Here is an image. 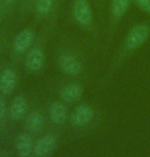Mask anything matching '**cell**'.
Wrapping results in <instances>:
<instances>
[{"instance_id":"9","label":"cell","mask_w":150,"mask_h":157,"mask_svg":"<svg viewBox=\"0 0 150 157\" xmlns=\"http://www.w3.org/2000/svg\"><path fill=\"white\" fill-rule=\"evenodd\" d=\"M28 110L27 100L23 96H17L13 100L10 108V116L11 120L19 121L24 117Z\"/></svg>"},{"instance_id":"18","label":"cell","mask_w":150,"mask_h":157,"mask_svg":"<svg viewBox=\"0 0 150 157\" xmlns=\"http://www.w3.org/2000/svg\"><path fill=\"white\" fill-rule=\"evenodd\" d=\"M5 1H6V2H7V3H10V2H13V1H14V0H5Z\"/></svg>"},{"instance_id":"2","label":"cell","mask_w":150,"mask_h":157,"mask_svg":"<svg viewBox=\"0 0 150 157\" xmlns=\"http://www.w3.org/2000/svg\"><path fill=\"white\" fill-rule=\"evenodd\" d=\"M73 16L76 22L82 26H87L92 23L93 11L87 0H75L73 5Z\"/></svg>"},{"instance_id":"6","label":"cell","mask_w":150,"mask_h":157,"mask_svg":"<svg viewBox=\"0 0 150 157\" xmlns=\"http://www.w3.org/2000/svg\"><path fill=\"white\" fill-rule=\"evenodd\" d=\"M57 139L54 135H45L41 137L34 145L33 152L37 157H42L51 153L56 146Z\"/></svg>"},{"instance_id":"5","label":"cell","mask_w":150,"mask_h":157,"mask_svg":"<svg viewBox=\"0 0 150 157\" xmlns=\"http://www.w3.org/2000/svg\"><path fill=\"white\" fill-rule=\"evenodd\" d=\"M59 66L64 73L72 76L78 75L82 70V66L79 61L69 54H63L59 58Z\"/></svg>"},{"instance_id":"14","label":"cell","mask_w":150,"mask_h":157,"mask_svg":"<svg viewBox=\"0 0 150 157\" xmlns=\"http://www.w3.org/2000/svg\"><path fill=\"white\" fill-rule=\"evenodd\" d=\"M129 7V0H112L111 10L115 17H122Z\"/></svg>"},{"instance_id":"1","label":"cell","mask_w":150,"mask_h":157,"mask_svg":"<svg viewBox=\"0 0 150 157\" xmlns=\"http://www.w3.org/2000/svg\"><path fill=\"white\" fill-rule=\"evenodd\" d=\"M149 36V28L146 25H137L131 29L126 36V46L130 49H136L147 40Z\"/></svg>"},{"instance_id":"11","label":"cell","mask_w":150,"mask_h":157,"mask_svg":"<svg viewBox=\"0 0 150 157\" xmlns=\"http://www.w3.org/2000/svg\"><path fill=\"white\" fill-rule=\"evenodd\" d=\"M34 39V33L30 29H24L17 33L13 41V47L17 52H23L31 45Z\"/></svg>"},{"instance_id":"13","label":"cell","mask_w":150,"mask_h":157,"mask_svg":"<svg viewBox=\"0 0 150 157\" xmlns=\"http://www.w3.org/2000/svg\"><path fill=\"white\" fill-rule=\"evenodd\" d=\"M26 125H27V128L32 132H40L43 128V125H44V120H43L42 115L38 113V112H32L27 117Z\"/></svg>"},{"instance_id":"16","label":"cell","mask_w":150,"mask_h":157,"mask_svg":"<svg viewBox=\"0 0 150 157\" xmlns=\"http://www.w3.org/2000/svg\"><path fill=\"white\" fill-rule=\"evenodd\" d=\"M135 1L143 10L150 13V0H135Z\"/></svg>"},{"instance_id":"10","label":"cell","mask_w":150,"mask_h":157,"mask_svg":"<svg viewBox=\"0 0 150 157\" xmlns=\"http://www.w3.org/2000/svg\"><path fill=\"white\" fill-rule=\"evenodd\" d=\"M48 115L55 124H63L68 119V110L63 103L54 102L49 106Z\"/></svg>"},{"instance_id":"8","label":"cell","mask_w":150,"mask_h":157,"mask_svg":"<svg viewBox=\"0 0 150 157\" xmlns=\"http://www.w3.org/2000/svg\"><path fill=\"white\" fill-rule=\"evenodd\" d=\"M17 153L20 157H29L33 152V139L28 134H20L16 140Z\"/></svg>"},{"instance_id":"4","label":"cell","mask_w":150,"mask_h":157,"mask_svg":"<svg viewBox=\"0 0 150 157\" xmlns=\"http://www.w3.org/2000/svg\"><path fill=\"white\" fill-rule=\"evenodd\" d=\"M45 63V55L44 52L39 47H34L28 52L25 60L26 69L30 72H37Z\"/></svg>"},{"instance_id":"7","label":"cell","mask_w":150,"mask_h":157,"mask_svg":"<svg viewBox=\"0 0 150 157\" xmlns=\"http://www.w3.org/2000/svg\"><path fill=\"white\" fill-rule=\"evenodd\" d=\"M17 81V74L13 70L5 69L0 74V93L3 94H10L16 88Z\"/></svg>"},{"instance_id":"17","label":"cell","mask_w":150,"mask_h":157,"mask_svg":"<svg viewBox=\"0 0 150 157\" xmlns=\"http://www.w3.org/2000/svg\"><path fill=\"white\" fill-rule=\"evenodd\" d=\"M5 114H6V105H5L4 100L0 97V119H2Z\"/></svg>"},{"instance_id":"3","label":"cell","mask_w":150,"mask_h":157,"mask_svg":"<svg viewBox=\"0 0 150 157\" xmlns=\"http://www.w3.org/2000/svg\"><path fill=\"white\" fill-rule=\"evenodd\" d=\"M94 117V110L87 105H79L71 114L70 120L73 126L81 127L89 124Z\"/></svg>"},{"instance_id":"12","label":"cell","mask_w":150,"mask_h":157,"mask_svg":"<svg viewBox=\"0 0 150 157\" xmlns=\"http://www.w3.org/2000/svg\"><path fill=\"white\" fill-rule=\"evenodd\" d=\"M82 86L78 83H70L62 87L60 90V97L64 102L73 103L77 101L82 94Z\"/></svg>"},{"instance_id":"15","label":"cell","mask_w":150,"mask_h":157,"mask_svg":"<svg viewBox=\"0 0 150 157\" xmlns=\"http://www.w3.org/2000/svg\"><path fill=\"white\" fill-rule=\"evenodd\" d=\"M52 3H54V0H37L35 10L40 16H45L51 11Z\"/></svg>"}]
</instances>
